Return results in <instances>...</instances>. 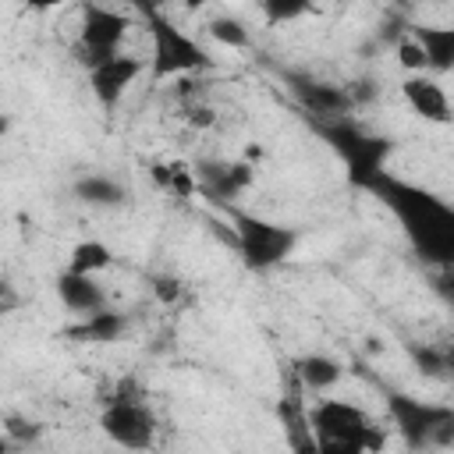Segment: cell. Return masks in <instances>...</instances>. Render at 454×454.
Instances as JSON below:
<instances>
[{"label":"cell","instance_id":"1","mask_svg":"<svg viewBox=\"0 0 454 454\" xmlns=\"http://www.w3.org/2000/svg\"><path fill=\"white\" fill-rule=\"evenodd\" d=\"M362 192H369L390 209V216L397 220L401 234L422 262L436 270H454V202L390 170L372 174L362 184Z\"/></svg>","mask_w":454,"mask_h":454},{"label":"cell","instance_id":"2","mask_svg":"<svg viewBox=\"0 0 454 454\" xmlns=\"http://www.w3.org/2000/svg\"><path fill=\"white\" fill-rule=\"evenodd\" d=\"M309 426L319 454H380L387 440V433L344 397H319L309 408Z\"/></svg>","mask_w":454,"mask_h":454},{"label":"cell","instance_id":"3","mask_svg":"<svg viewBox=\"0 0 454 454\" xmlns=\"http://www.w3.org/2000/svg\"><path fill=\"white\" fill-rule=\"evenodd\" d=\"M99 429L121 450H135V454L153 450L156 433H160V422H156V411L145 401V394L135 387V380H124L106 397V404L99 411Z\"/></svg>","mask_w":454,"mask_h":454},{"label":"cell","instance_id":"4","mask_svg":"<svg viewBox=\"0 0 454 454\" xmlns=\"http://www.w3.org/2000/svg\"><path fill=\"white\" fill-rule=\"evenodd\" d=\"M145 21H149V39H153V57H149L153 82L192 78L213 67V57L199 46V39L188 35L181 25H174L167 14H160L156 7H145Z\"/></svg>","mask_w":454,"mask_h":454},{"label":"cell","instance_id":"5","mask_svg":"<svg viewBox=\"0 0 454 454\" xmlns=\"http://www.w3.org/2000/svg\"><path fill=\"white\" fill-rule=\"evenodd\" d=\"M387 411L408 450H443L454 447V408L436 401H419L411 394H390Z\"/></svg>","mask_w":454,"mask_h":454},{"label":"cell","instance_id":"6","mask_svg":"<svg viewBox=\"0 0 454 454\" xmlns=\"http://www.w3.org/2000/svg\"><path fill=\"white\" fill-rule=\"evenodd\" d=\"M312 131L340 156L344 170H348V181L355 188H362L372 174L387 170V156H390V142L380 138V135H369L365 128H358L351 117L344 121H316Z\"/></svg>","mask_w":454,"mask_h":454},{"label":"cell","instance_id":"7","mask_svg":"<svg viewBox=\"0 0 454 454\" xmlns=\"http://www.w3.org/2000/svg\"><path fill=\"white\" fill-rule=\"evenodd\" d=\"M231 220H234V245L241 252V262L255 273H266L273 266H280L294 245H298V231L294 227H284V223H273L266 216H255V213H241L234 206H227Z\"/></svg>","mask_w":454,"mask_h":454},{"label":"cell","instance_id":"8","mask_svg":"<svg viewBox=\"0 0 454 454\" xmlns=\"http://www.w3.org/2000/svg\"><path fill=\"white\" fill-rule=\"evenodd\" d=\"M128 28H131V18L128 14H121L114 7H103V4H85L82 7L78 43H74L78 64H85V71H92L96 64L117 57Z\"/></svg>","mask_w":454,"mask_h":454},{"label":"cell","instance_id":"9","mask_svg":"<svg viewBox=\"0 0 454 454\" xmlns=\"http://www.w3.org/2000/svg\"><path fill=\"white\" fill-rule=\"evenodd\" d=\"M284 85H287L291 99L312 117V124L316 121H344L358 106L348 85L323 82L309 71H284Z\"/></svg>","mask_w":454,"mask_h":454},{"label":"cell","instance_id":"10","mask_svg":"<svg viewBox=\"0 0 454 454\" xmlns=\"http://www.w3.org/2000/svg\"><path fill=\"white\" fill-rule=\"evenodd\" d=\"M142 67H145L142 57H131V53H117V57L96 64V67L89 71V89H92L96 103H99L103 110H114V106L128 96V89L138 82Z\"/></svg>","mask_w":454,"mask_h":454},{"label":"cell","instance_id":"11","mask_svg":"<svg viewBox=\"0 0 454 454\" xmlns=\"http://www.w3.org/2000/svg\"><path fill=\"white\" fill-rule=\"evenodd\" d=\"M195 177H199V192H206L213 202H231L241 192L252 188L255 181V167L252 163H227V160H199L195 163Z\"/></svg>","mask_w":454,"mask_h":454},{"label":"cell","instance_id":"12","mask_svg":"<svg viewBox=\"0 0 454 454\" xmlns=\"http://www.w3.org/2000/svg\"><path fill=\"white\" fill-rule=\"evenodd\" d=\"M401 96H404L408 110L415 117H422L426 124H450L454 121L450 96L443 92V85L433 74H404L401 78Z\"/></svg>","mask_w":454,"mask_h":454},{"label":"cell","instance_id":"13","mask_svg":"<svg viewBox=\"0 0 454 454\" xmlns=\"http://www.w3.org/2000/svg\"><path fill=\"white\" fill-rule=\"evenodd\" d=\"M53 287H57L60 305L71 309V312H78L82 319H85V316H96V312L106 309V291L99 287L96 277L64 270V273H57V284H53Z\"/></svg>","mask_w":454,"mask_h":454},{"label":"cell","instance_id":"14","mask_svg":"<svg viewBox=\"0 0 454 454\" xmlns=\"http://www.w3.org/2000/svg\"><path fill=\"white\" fill-rule=\"evenodd\" d=\"M408 35L426 53V71H454V25H411Z\"/></svg>","mask_w":454,"mask_h":454},{"label":"cell","instance_id":"15","mask_svg":"<svg viewBox=\"0 0 454 454\" xmlns=\"http://www.w3.org/2000/svg\"><path fill=\"white\" fill-rule=\"evenodd\" d=\"M124 330H128V316L124 312H114V309H103L96 316H85L78 326H71L67 337L89 340V344H110V340H121Z\"/></svg>","mask_w":454,"mask_h":454},{"label":"cell","instance_id":"16","mask_svg":"<svg viewBox=\"0 0 454 454\" xmlns=\"http://www.w3.org/2000/svg\"><path fill=\"white\" fill-rule=\"evenodd\" d=\"M294 376L301 383V390H312V394H323L330 390L337 380H340V362L330 358V355H305L294 362Z\"/></svg>","mask_w":454,"mask_h":454},{"label":"cell","instance_id":"17","mask_svg":"<svg viewBox=\"0 0 454 454\" xmlns=\"http://www.w3.org/2000/svg\"><path fill=\"white\" fill-rule=\"evenodd\" d=\"M149 174H153V181L163 188V192H170L174 199H192L195 192H199V177H195V167H184V163H153L149 167Z\"/></svg>","mask_w":454,"mask_h":454},{"label":"cell","instance_id":"18","mask_svg":"<svg viewBox=\"0 0 454 454\" xmlns=\"http://www.w3.org/2000/svg\"><path fill=\"white\" fill-rule=\"evenodd\" d=\"M74 195L89 206H117L128 199V188L114 177H103V174H85L78 184H74Z\"/></svg>","mask_w":454,"mask_h":454},{"label":"cell","instance_id":"19","mask_svg":"<svg viewBox=\"0 0 454 454\" xmlns=\"http://www.w3.org/2000/svg\"><path fill=\"white\" fill-rule=\"evenodd\" d=\"M110 262H114L110 245H103V241H96V238L78 241V245L71 248V255H67V270H71V273H85V277H96V273L106 270Z\"/></svg>","mask_w":454,"mask_h":454},{"label":"cell","instance_id":"20","mask_svg":"<svg viewBox=\"0 0 454 454\" xmlns=\"http://www.w3.org/2000/svg\"><path fill=\"white\" fill-rule=\"evenodd\" d=\"M284 415V426H287V443H291V454H319L316 450V436H312V426H309V408L301 404H287L280 408Z\"/></svg>","mask_w":454,"mask_h":454},{"label":"cell","instance_id":"21","mask_svg":"<svg viewBox=\"0 0 454 454\" xmlns=\"http://www.w3.org/2000/svg\"><path fill=\"white\" fill-rule=\"evenodd\" d=\"M206 32H209L216 43H223V46H234V50H245V46L252 43L248 28H245L238 18H231V14H220V18H213V21L206 25Z\"/></svg>","mask_w":454,"mask_h":454},{"label":"cell","instance_id":"22","mask_svg":"<svg viewBox=\"0 0 454 454\" xmlns=\"http://www.w3.org/2000/svg\"><path fill=\"white\" fill-rule=\"evenodd\" d=\"M259 11H262V18H266L270 25H284V21L305 18L312 7H309V4H301V0H262V4H259Z\"/></svg>","mask_w":454,"mask_h":454},{"label":"cell","instance_id":"23","mask_svg":"<svg viewBox=\"0 0 454 454\" xmlns=\"http://www.w3.org/2000/svg\"><path fill=\"white\" fill-rule=\"evenodd\" d=\"M397 64L408 71V74H426V53L419 50V43L411 35H404L397 43Z\"/></svg>","mask_w":454,"mask_h":454},{"label":"cell","instance_id":"24","mask_svg":"<svg viewBox=\"0 0 454 454\" xmlns=\"http://www.w3.org/2000/svg\"><path fill=\"white\" fill-rule=\"evenodd\" d=\"M153 294L163 301V305H177L184 298V284L174 277V273H156L153 277Z\"/></svg>","mask_w":454,"mask_h":454},{"label":"cell","instance_id":"25","mask_svg":"<svg viewBox=\"0 0 454 454\" xmlns=\"http://www.w3.org/2000/svg\"><path fill=\"white\" fill-rule=\"evenodd\" d=\"M440 376H454V340H440Z\"/></svg>","mask_w":454,"mask_h":454},{"label":"cell","instance_id":"26","mask_svg":"<svg viewBox=\"0 0 454 454\" xmlns=\"http://www.w3.org/2000/svg\"><path fill=\"white\" fill-rule=\"evenodd\" d=\"M440 294L447 298V305L454 309V280H440Z\"/></svg>","mask_w":454,"mask_h":454}]
</instances>
